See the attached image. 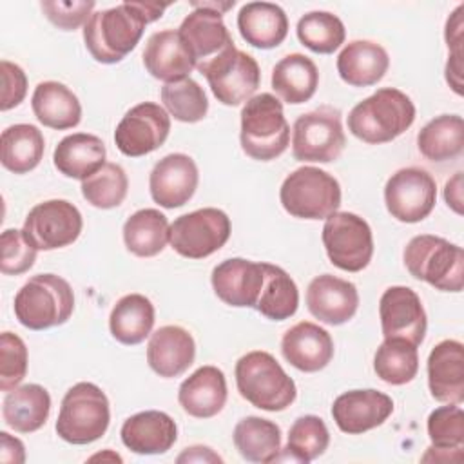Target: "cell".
Here are the masks:
<instances>
[{"instance_id":"obj_1","label":"cell","mask_w":464,"mask_h":464,"mask_svg":"<svg viewBox=\"0 0 464 464\" xmlns=\"http://www.w3.org/2000/svg\"><path fill=\"white\" fill-rule=\"evenodd\" d=\"M169 4L123 2L116 7L96 11L83 25V42L100 63L121 62L140 42L147 24L161 18Z\"/></svg>"},{"instance_id":"obj_2","label":"cell","mask_w":464,"mask_h":464,"mask_svg":"<svg viewBox=\"0 0 464 464\" xmlns=\"http://www.w3.org/2000/svg\"><path fill=\"white\" fill-rule=\"evenodd\" d=\"M415 121V105L395 87L377 89L348 114V130L364 143L379 145L399 138Z\"/></svg>"},{"instance_id":"obj_3","label":"cell","mask_w":464,"mask_h":464,"mask_svg":"<svg viewBox=\"0 0 464 464\" xmlns=\"http://www.w3.org/2000/svg\"><path fill=\"white\" fill-rule=\"evenodd\" d=\"M234 373L239 395L259 410L283 411L297 397L294 379L268 352L245 353L236 362Z\"/></svg>"},{"instance_id":"obj_4","label":"cell","mask_w":464,"mask_h":464,"mask_svg":"<svg viewBox=\"0 0 464 464\" xmlns=\"http://www.w3.org/2000/svg\"><path fill=\"white\" fill-rule=\"evenodd\" d=\"M239 140L243 152L257 161L276 160L288 149L290 125L274 94L261 92L245 102Z\"/></svg>"},{"instance_id":"obj_5","label":"cell","mask_w":464,"mask_h":464,"mask_svg":"<svg viewBox=\"0 0 464 464\" xmlns=\"http://www.w3.org/2000/svg\"><path fill=\"white\" fill-rule=\"evenodd\" d=\"M404 266L419 281L442 292H460L464 285V252L444 237L420 234L404 248Z\"/></svg>"},{"instance_id":"obj_6","label":"cell","mask_w":464,"mask_h":464,"mask_svg":"<svg viewBox=\"0 0 464 464\" xmlns=\"http://www.w3.org/2000/svg\"><path fill=\"white\" fill-rule=\"evenodd\" d=\"M74 310L71 285L56 274L33 276L14 295V315L29 330H47L67 323Z\"/></svg>"},{"instance_id":"obj_7","label":"cell","mask_w":464,"mask_h":464,"mask_svg":"<svg viewBox=\"0 0 464 464\" xmlns=\"http://www.w3.org/2000/svg\"><path fill=\"white\" fill-rule=\"evenodd\" d=\"M109 422V399L102 388L92 382H76L62 399L54 428L62 440L83 446L103 437Z\"/></svg>"},{"instance_id":"obj_8","label":"cell","mask_w":464,"mask_h":464,"mask_svg":"<svg viewBox=\"0 0 464 464\" xmlns=\"http://www.w3.org/2000/svg\"><path fill=\"white\" fill-rule=\"evenodd\" d=\"M279 199L283 208L294 218L326 219L341 205V185L326 170L306 165L285 178Z\"/></svg>"},{"instance_id":"obj_9","label":"cell","mask_w":464,"mask_h":464,"mask_svg":"<svg viewBox=\"0 0 464 464\" xmlns=\"http://www.w3.org/2000/svg\"><path fill=\"white\" fill-rule=\"evenodd\" d=\"M346 145L341 112L323 105L301 114L292 127V154L297 161H335Z\"/></svg>"},{"instance_id":"obj_10","label":"cell","mask_w":464,"mask_h":464,"mask_svg":"<svg viewBox=\"0 0 464 464\" xmlns=\"http://www.w3.org/2000/svg\"><path fill=\"white\" fill-rule=\"evenodd\" d=\"M321 239L332 265L344 272H361L372 261V228L366 219L353 212L330 214L324 221Z\"/></svg>"},{"instance_id":"obj_11","label":"cell","mask_w":464,"mask_h":464,"mask_svg":"<svg viewBox=\"0 0 464 464\" xmlns=\"http://www.w3.org/2000/svg\"><path fill=\"white\" fill-rule=\"evenodd\" d=\"M230 230V218L223 210L205 207L176 218L169 228V243L183 257L203 259L228 241Z\"/></svg>"},{"instance_id":"obj_12","label":"cell","mask_w":464,"mask_h":464,"mask_svg":"<svg viewBox=\"0 0 464 464\" xmlns=\"http://www.w3.org/2000/svg\"><path fill=\"white\" fill-rule=\"evenodd\" d=\"M82 228V214L71 201L49 199L29 210L22 232L36 250H56L74 243Z\"/></svg>"},{"instance_id":"obj_13","label":"cell","mask_w":464,"mask_h":464,"mask_svg":"<svg viewBox=\"0 0 464 464\" xmlns=\"http://www.w3.org/2000/svg\"><path fill=\"white\" fill-rule=\"evenodd\" d=\"M384 203L397 221L419 223L437 203V183L420 167L399 169L384 185Z\"/></svg>"},{"instance_id":"obj_14","label":"cell","mask_w":464,"mask_h":464,"mask_svg":"<svg viewBox=\"0 0 464 464\" xmlns=\"http://www.w3.org/2000/svg\"><path fill=\"white\" fill-rule=\"evenodd\" d=\"M199 72L207 78L218 102L228 107L248 102L261 80L256 58L236 47L205 65Z\"/></svg>"},{"instance_id":"obj_15","label":"cell","mask_w":464,"mask_h":464,"mask_svg":"<svg viewBox=\"0 0 464 464\" xmlns=\"http://www.w3.org/2000/svg\"><path fill=\"white\" fill-rule=\"evenodd\" d=\"M169 132V112L154 102H143L129 109L120 120L114 130V143L121 154L140 158L160 149Z\"/></svg>"},{"instance_id":"obj_16","label":"cell","mask_w":464,"mask_h":464,"mask_svg":"<svg viewBox=\"0 0 464 464\" xmlns=\"http://www.w3.org/2000/svg\"><path fill=\"white\" fill-rule=\"evenodd\" d=\"M192 7L194 11L183 18L178 33L192 56L194 69L201 71L236 45L221 13L203 7L199 2H192Z\"/></svg>"},{"instance_id":"obj_17","label":"cell","mask_w":464,"mask_h":464,"mask_svg":"<svg viewBox=\"0 0 464 464\" xmlns=\"http://www.w3.org/2000/svg\"><path fill=\"white\" fill-rule=\"evenodd\" d=\"M384 339H402L419 346L426 335V312L420 297L408 286H390L379 301Z\"/></svg>"},{"instance_id":"obj_18","label":"cell","mask_w":464,"mask_h":464,"mask_svg":"<svg viewBox=\"0 0 464 464\" xmlns=\"http://www.w3.org/2000/svg\"><path fill=\"white\" fill-rule=\"evenodd\" d=\"M199 181L196 161L183 152L167 154L150 170L149 188L154 203L163 208H178L188 203Z\"/></svg>"},{"instance_id":"obj_19","label":"cell","mask_w":464,"mask_h":464,"mask_svg":"<svg viewBox=\"0 0 464 464\" xmlns=\"http://www.w3.org/2000/svg\"><path fill=\"white\" fill-rule=\"evenodd\" d=\"M392 413V397L372 388L344 392L334 401L332 406V417L337 428L348 435L370 431L384 424Z\"/></svg>"},{"instance_id":"obj_20","label":"cell","mask_w":464,"mask_h":464,"mask_svg":"<svg viewBox=\"0 0 464 464\" xmlns=\"http://www.w3.org/2000/svg\"><path fill=\"white\" fill-rule=\"evenodd\" d=\"M308 312L324 324L339 326L350 321L359 308L357 286L332 274L317 276L306 288Z\"/></svg>"},{"instance_id":"obj_21","label":"cell","mask_w":464,"mask_h":464,"mask_svg":"<svg viewBox=\"0 0 464 464\" xmlns=\"http://www.w3.org/2000/svg\"><path fill=\"white\" fill-rule=\"evenodd\" d=\"M210 283L225 304L254 308L263 286V263L243 257L225 259L214 266Z\"/></svg>"},{"instance_id":"obj_22","label":"cell","mask_w":464,"mask_h":464,"mask_svg":"<svg viewBox=\"0 0 464 464\" xmlns=\"http://www.w3.org/2000/svg\"><path fill=\"white\" fill-rule=\"evenodd\" d=\"M428 388L435 401L460 404L464 401V344L444 339L428 355Z\"/></svg>"},{"instance_id":"obj_23","label":"cell","mask_w":464,"mask_h":464,"mask_svg":"<svg viewBox=\"0 0 464 464\" xmlns=\"http://www.w3.org/2000/svg\"><path fill=\"white\" fill-rule=\"evenodd\" d=\"M281 353L299 372L314 373L326 368L332 361L334 341L319 324L301 321L285 332Z\"/></svg>"},{"instance_id":"obj_24","label":"cell","mask_w":464,"mask_h":464,"mask_svg":"<svg viewBox=\"0 0 464 464\" xmlns=\"http://www.w3.org/2000/svg\"><path fill=\"white\" fill-rule=\"evenodd\" d=\"M194 357L196 343L188 330L178 324H165L150 334L147 362L160 377H179L194 362Z\"/></svg>"},{"instance_id":"obj_25","label":"cell","mask_w":464,"mask_h":464,"mask_svg":"<svg viewBox=\"0 0 464 464\" xmlns=\"http://www.w3.org/2000/svg\"><path fill=\"white\" fill-rule=\"evenodd\" d=\"M121 442L138 455L167 453L178 440V426L170 415L158 410H145L125 419Z\"/></svg>"},{"instance_id":"obj_26","label":"cell","mask_w":464,"mask_h":464,"mask_svg":"<svg viewBox=\"0 0 464 464\" xmlns=\"http://www.w3.org/2000/svg\"><path fill=\"white\" fill-rule=\"evenodd\" d=\"M143 65L150 76L165 83L188 78L194 69L192 56L174 29L152 33L143 49Z\"/></svg>"},{"instance_id":"obj_27","label":"cell","mask_w":464,"mask_h":464,"mask_svg":"<svg viewBox=\"0 0 464 464\" xmlns=\"http://www.w3.org/2000/svg\"><path fill=\"white\" fill-rule=\"evenodd\" d=\"M227 379L216 366H201L188 375L178 390V401L185 413L196 419L218 415L227 402Z\"/></svg>"},{"instance_id":"obj_28","label":"cell","mask_w":464,"mask_h":464,"mask_svg":"<svg viewBox=\"0 0 464 464\" xmlns=\"http://www.w3.org/2000/svg\"><path fill=\"white\" fill-rule=\"evenodd\" d=\"M390 67L386 49L372 40L348 42L337 56V72L352 87H370L381 82Z\"/></svg>"},{"instance_id":"obj_29","label":"cell","mask_w":464,"mask_h":464,"mask_svg":"<svg viewBox=\"0 0 464 464\" xmlns=\"http://www.w3.org/2000/svg\"><path fill=\"white\" fill-rule=\"evenodd\" d=\"M237 29L252 47L274 49L288 34V18L277 4L248 2L239 9Z\"/></svg>"},{"instance_id":"obj_30","label":"cell","mask_w":464,"mask_h":464,"mask_svg":"<svg viewBox=\"0 0 464 464\" xmlns=\"http://www.w3.org/2000/svg\"><path fill=\"white\" fill-rule=\"evenodd\" d=\"M105 156V143L98 136L74 132L56 145L53 163L63 176L83 181L107 163Z\"/></svg>"},{"instance_id":"obj_31","label":"cell","mask_w":464,"mask_h":464,"mask_svg":"<svg viewBox=\"0 0 464 464\" xmlns=\"http://www.w3.org/2000/svg\"><path fill=\"white\" fill-rule=\"evenodd\" d=\"M31 107L36 120L49 129H72L82 120V105L78 96L60 82H40L34 87Z\"/></svg>"},{"instance_id":"obj_32","label":"cell","mask_w":464,"mask_h":464,"mask_svg":"<svg viewBox=\"0 0 464 464\" xmlns=\"http://www.w3.org/2000/svg\"><path fill=\"white\" fill-rule=\"evenodd\" d=\"M51 411V395L40 384H24L7 392L2 402V415L9 428L18 433L40 430Z\"/></svg>"},{"instance_id":"obj_33","label":"cell","mask_w":464,"mask_h":464,"mask_svg":"<svg viewBox=\"0 0 464 464\" xmlns=\"http://www.w3.org/2000/svg\"><path fill=\"white\" fill-rule=\"evenodd\" d=\"M319 85V71L315 63L301 54L283 56L272 69V89L288 105L308 102Z\"/></svg>"},{"instance_id":"obj_34","label":"cell","mask_w":464,"mask_h":464,"mask_svg":"<svg viewBox=\"0 0 464 464\" xmlns=\"http://www.w3.org/2000/svg\"><path fill=\"white\" fill-rule=\"evenodd\" d=\"M154 304L141 294H127L116 301L109 315V330L121 344H140L154 326Z\"/></svg>"},{"instance_id":"obj_35","label":"cell","mask_w":464,"mask_h":464,"mask_svg":"<svg viewBox=\"0 0 464 464\" xmlns=\"http://www.w3.org/2000/svg\"><path fill=\"white\" fill-rule=\"evenodd\" d=\"M45 149L44 134L31 123H14L0 136L2 165L14 174H25L38 167Z\"/></svg>"},{"instance_id":"obj_36","label":"cell","mask_w":464,"mask_h":464,"mask_svg":"<svg viewBox=\"0 0 464 464\" xmlns=\"http://www.w3.org/2000/svg\"><path fill=\"white\" fill-rule=\"evenodd\" d=\"M419 152L435 163L455 160L464 149V121L459 114H440L417 134Z\"/></svg>"},{"instance_id":"obj_37","label":"cell","mask_w":464,"mask_h":464,"mask_svg":"<svg viewBox=\"0 0 464 464\" xmlns=\"http://www.w3.org/2000/svg\"><path fill=\"white\" fill-rule=\"evenodd\" d=\"M234 446L248 462H276L281 451V430L276 422L256 415L241 419L234 426Z\"/></svg>"},{"instance_id":"obj_38","label":"cell","mask_w":464,"mask_h":464,"mask_svg":"<svg viewBox=\"0 0 464 464\" xmlns=\"http://www.w3.org/2000/svg\"><path fill=\"white\" fill-rule=\"evenodd\" d=\"M169 221L158 208L136 210L123 223V243L138 257H154L169 243Z\"/></svg>"},{"instance_id":"obj_39","label":"cell","mask_w":464,"mask_h":464,"mask_svg":"<svg viewBox=\"0 0 464 464\" xmlns=\"http://www.w3.org/2000/svg\"><path fill=\"white\" fill-rule=\"evenodd\" d=\"M299 290L295 281L277 265L263 263V286L256 310L272 321H285L297 312Z\"/></svg>"},{"instance_id":"obj_40","label":"cell","mask_w":464,"mask_h":464,"mask_svg":"<svg viewBox=\"0 0 464 464\" xmlns=\"http://www.w3.org/2000/svg\"><path fill=\"white\" fill-rule=\"evenodd\" d=\"M373 370L381 381L393 386L413 381L419 372L417 346L402 339H384L375 352Z\"/></svg>"},{"instance_id":"obj_41","label":"cell","mask_w":464,"mask_h":464,"mask_svg":"<svg viewBox=\"0 0 464 464\" xmlns=\"http://www.w3.org/2000/svg\"><path fill=\"white\" fill-rule=\"evenodd\" d=\"M330 444V433L324 420L317 415H303L294 420L288 431V444L285 455H277L276 460L290 457L294 462H310L321 457Z\"/></svg>"},{"instance_id":"obj_42","label":"cell","mask_w":464,"mask_h":464,"mask_svg":"<svg viewBox=\"0 0 464 464\" xmlns=\"http://www.w3.org/2000/svg\"><path fill=\"white\" fill-rule=\"evenodd\" d=\"M299 42L314 53L330 54L341 47L346 38L344 24L328 11H310L297 22Z\"/></svg>"},{"instance_id":"obj_43","label":"cell","mask_w":464,"mask_h":464,"mask_svg":"<svg viewBox=\"0 0 464 464\" xmlns=\"http://www.w3.org/2000/svg\"><path fill=\"white\" fill-rule=\"evenodd\" d=\"M160 94L167 112L174 116V120L178 121L196 123L207 116V111H208L207 94L203 87L190 76L179 82L165 83Z\"/></svg>"},{"instance_id":"obj_44","label":"cell","mask_w":464,"mask_h":464,"mask_svg":"<svg viewBox=\"0 0 464 464\" xmlns=\"http://www.w3.org/2000/svg\"><path fill=\"white\" fill-rule=\"evenodd\" d=\"M129 188L125 170L118 163L107 161L102 169L82 181V196L96 208H114L123 203Z\"/></svg>"},{"instance_id":"obj_45","label":"cell","mask_w":464,"mask_h":464,"mask_svg":"<svg viewBox=\"0 0 464 464\" xmlns=\"http://www.w3.org/2000/svg\"><path fill=\"white\" fill-rule=\"evenodd\" d=\"M428 437L431 446L428 450L462 453L464 446V411L459 404L448 402L446 406L435 408L428 415ZM457 460V459H455Z\"/></svg>"},{"instance_id":"obj_46","label":"cell","mask_w":464,"mask_h":464,"mask_svg":"<svg viewBox=\"0 0 464 464\" xmlns=\"http://www.w3.org/2000/svg\"><path fill=\"white\" fill-rule=\"evenodd\" d=\"M27 373V346L13 332L0 335V390L16 388Z\"/></svg>"},{"instance_id":"obj_47","label":"cell","mask_w":464,"mask_h":464,"mask_svg":"<svg viewBox=\"0 0 464 464\" xmlns=\"http://www.w3.org/2000/svg\"><path fill=\"white\" fill-rule=\"evenodd\" d=\"M2 257L0 270L5 276H20L27 272L36 261V248L27 243L22 230L7 228L0 237Z\"/></svg>"},{"instance_id":"obj_48","label":"cell","mask_w":464,"mask_h":464,"mask_svg":"<svg viewBox=\"0 0 464 464\" xmlns=\"http://www.w3.org/2000/svg\"><path fill=\"white\" fill-rule=\"evenodd\" d=\"M94 2H56L45 0L40 4L42 11L56 27L63 31H74L82 24L91 18V11L94 9Z\"/></svg>"},{"instance_id":"obj_49","label":"cell","mask_w":464,"mask_h":464,"mask_svg":"<svg viewBox=\"0 0 464 464\" xmlns=\"http://www.w3.org/2000/svg\"><path fill=\"white\" fill-rule=\"evenodd\" d=\"M2 100L0 109L9 111L20 105L27 94V76L24 69L9 60H2Z\"/></svg>"},{"instance_id":"obj_50","label":"cell","mask_w":464,"mask_h":464,"mask_svg":"<svg viewBox=\"0 0 464 464\" xmlns=\"http://www.w3.org/2000/svg\"><path fill=\"white\" fill-rule=\"evenodd\" d=\"M0 460L5 464H20L25 460V450L20 439L0 431Z\"/></svg>"},{"instance_id":"obj_51","label":"cell","mask_w":464,"mask_h":464,"mask_svg":"<svg viewBox=\"0 0 464 464\" xmlns=\"http://www.w3.org/2000/svg\"><path fill=\"white\" fill-rule=\"evenodd\" d=\"M462 9L464 5H459L446 22V44L450 53H462Z\"/></svg>"},{"instance_id":"obj_52","label":"cell","mask_w":464,"mask_h":464,"mask_svg":"<svg viewBox=\"0 0 464 464\" xmlns=\"http://www.w3.org/2000/svg\"><path fill=\"white\" fill-rule=\"evenodd\" d=\"M462 53H450L446 62V82L460 96L462 94Z\"/></svg>"},{"instance_id":"obj_53","label":"cell","mask_w":464,"mask_h":464,"mask_svg":"<svg viewBox=\"0 0 464 464\" xmlns=\"http://www.w3.org/2000/svg\"><path fill=\"white\" fill-rule=\"evenodd\" d=\"M444 199L453 212L462 214V172H457L451 179L446 181L444 187Z\"/></svg>"},{"instance_id":"obj_54","label":"cell","mask_w":464,"mask_h":464,"mask_svg":"<svg viewBox=\"0 0 464 464\" xmlns=\"http://www.w3.org/2000/svg\"><path fill=\"white\" fill-rule=\"evenodd\" d=\"M221 462V457L216 455L207 446H190L178 457V462Z\"/></svg>"}]
</instances>
